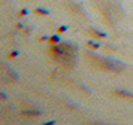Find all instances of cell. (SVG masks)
<instances>
[{
    "label": "cell",
    "mask_w": 133,
    "mask_h": 125,
    "mask_svg": "<svg viewBox=\"0 0 133 125\" xmlns=\"http://www.w3.org/2000/svg\"><path fill=\"white\" fill-rule=\"evenodd\" d=\"M8 98V95L5 94V92H2V91H0V100H6Z\"/></svg>",
    "instance_id": "11"
},
{
    "label": "cell",
    "mask_w": 133,
    "mask_h": 125,
    "mask_svg": "<svg viewBox=\"0 0 133 125\" xmlns=\"http://www.w3.org/2000/svg\"><path fill=\"white\" fill-rule=\"evenodd\" d=\"M17 28H24V24H21V23L17 24Z\"/></svg>",
    "instance_id": "12"
},
{
    "label": "cell",
    "mask_w": 133,
    "mask_h": 125,
    "mask_svg": "<svg viewBox=\"0 0 133 125\" xmlns=\"http://www.w3.org/2000/svg\"><path fill=\"white\" fill-rule=\"evenodd\" d=\"M67 28H69L67 25H60V27L57 28V33H58V34H61V33H64V31H67Z\"/></svg>",
    "instance_id": "9"
},
{
    "label": "cell",
    "mask_w": 133,
    "mask_h": 125,
    "mask_svg": "<svg viewBox=\"0 0 133 125\" xmlns=\"http://www.w3.org/2000/svg\"><path fill=\"white\" fill-rule=\"evenodd\" d=\"M114 95L120 97V98H124V100H133V92H130V91H124V89H115Z\"/></svg>",
    "instance_id": "2"
},
{
    "label": "cell",
    "mask_w": 133,
    "mask_h": 125,
    "mask_svg": "<svg viewBox=\"0 0 133 125\" xmlns=\"http://www.w3.org/2000/svg\"><path fill=\"white\" fill-rule=\"evenodd\" d=\"M35 13H37V15H41V17H46L49 13L48 9H43V8H37V9H35Z\"/></svg>",
    "instance_id": "6"
},
{
    "label": "cell",
    "mask_w": 133,
    "mask_h": 125,
    "mask_svg": "<svg viewBox=\"0 0 133 125\" xmlns=\"http://www.w3.org/2000/svg\"><path fill=\"white\" fill-rule=\"evenodd\" d=\"M27 13H29V11H27V9H21V11L18 12V17H25Z\"/></svg>",
    "instance_id": "10"
},
{
    "label": "cell",
    "mask_w": 133,
    "mask_h": 125,
    "mask_svg": "<svg viewBox=\"0 0 133 125\" xmlns=\"http://www.w3.org/2000/svg\"><path fill=\"white\" fill-rule=\"evenodd\" d=\"M60 34L57 33V34H54V36H49V39H48V43L49 45H57V43H60Z\"/></svg>",
    "instance_id": "5"
},
{
    "label": "cell",
    "mask_w": 133,
    "mask_h": 125,
    "mask_svg": "<svg viewBox=\"0 0 133 125\" xmlns=\"http://www.w3.org/2000/svg\"><path fill=\"white\" fill-rule=\"evenodd\" d=\"M93 37H97V39H105L106 37V34L103 33V31H99V30H96V28H90V31H88Z\"/></svg>",
    "instance_id": "4"
},
{
    "label": "cell",
    "mask_w": 133,
    "mask_h": 125,
    "mask_svg": "<svg viewBox=\"0 0 133 125\" xmlns=\"http://www.w3.org/2000/svg\"><path fill=\"white\" fill-rule=\"evenodd\" d=\"M21 115H23V116H29V118H36V116H41L42 112H41V110H33V109H31V110H23Z\"/></svg>",
    "instance_id": "3"
},
{
    "label": "cell",
    "mask_w": 133,
    "mask_h": 125,
    "mask_svg": "<svg viewBox=\"0 0 133 125\" xmlns=\"http://www.w3.org/2000/svg\"><path fill=\"white\" fill-rule=\"evenodd\" d=\"M100 69L106 71H114V73H120L121 70L126 69V64H123L120 61L115 60H102L100 61Z\"/></svg>",
    "instance_id": "1"
},
{
    "label": "cell",
    "mask_w": 133,
    "mask_h": 125,
    "mask_svg": "<svg viewBox=\"0 0 133 125\" xmlns=\"http://www.w3.org/2000/svg\"><path fill=\"white\" fill-rule=\"evenodd\" d=\"M18 55H19V51H12V52L8 54V58L12 60V58H15V57H18Z\"/></svg>",
    "instance_id": "8"
},
{
    "label": "cell",
    "mask_w": 133,
    "mask_h": 125,
    "mask_svg": "<svg viewBox=\"0 0 133 125\" xmlns=\"http://www.w3.org/2000/svg\"><path fill=\"white\" fill-rule=\"evenodd\" d=\"M87 46L90 48V49H99V48H100V43H97V42H94V40H88L87 42Z\"/></svg>",
    "instance_id": "7"
}]
</instances>
